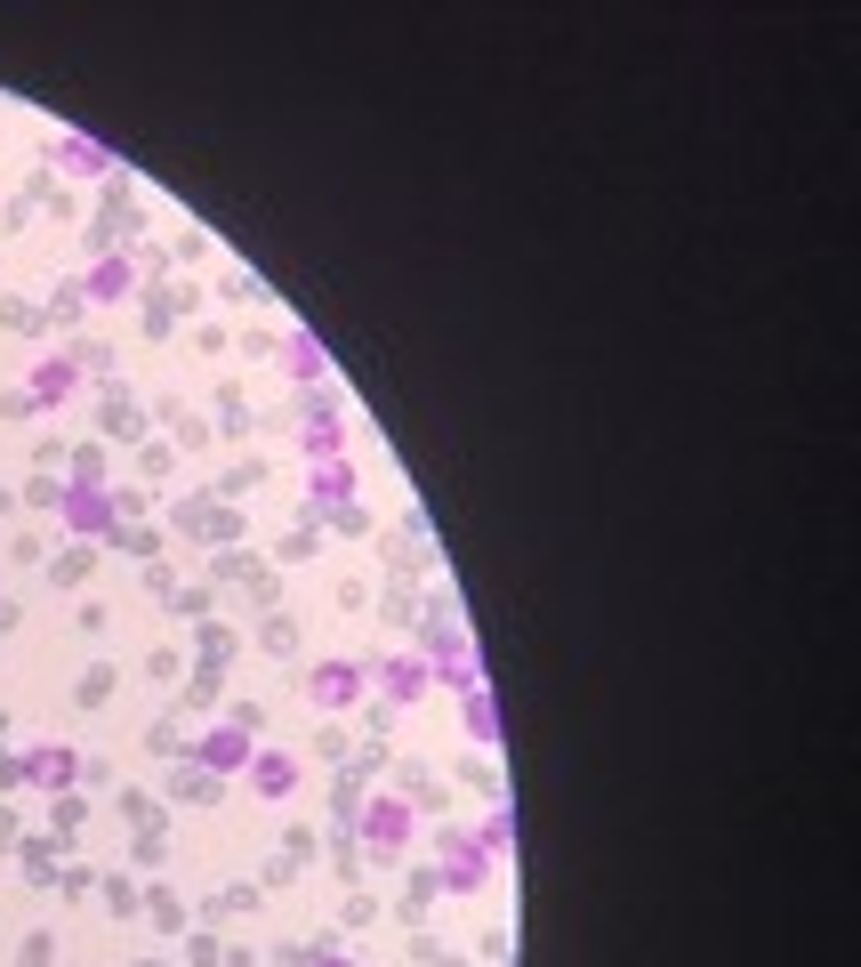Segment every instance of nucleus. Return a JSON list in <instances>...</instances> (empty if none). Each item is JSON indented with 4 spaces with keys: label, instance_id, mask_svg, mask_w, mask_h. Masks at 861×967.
I'll use <instances>...</instances> for the list:
<instances>
[{
    "label": "nucleus",
    "instance_id": "1",
    "mask_svg": "<svg viewBox=\"0 0 861 967\" xmlns=\"http://www.w3.org/2000/svg\"><path fill=\"white\" fill-rule=\"evenodd\" d=\"M355 838H371L379 855H395L403 838H411V798H362V814H355Z\"/></svg>",
    "mask_w": 861,
    "mask_h": 967
},
{
    "label": "nucleus",
    "instance_id": "2",
    "mask_svg": "<svg viewBox=\"0 0 861 967\" xmlns=\"http://www.w3.org/2000/svg\"><path fill=\"white\" fill-rule=\"evenodd\" d=\"M250 791H258V798H291V791H298V758H291V750H258V758H250Z\"/></svg>",
    "mask_w": 861,
    "mask_h": 967
},
{
    "label": "nucleus",
    "instance_id": "3",
    "mask_svg": "<svg viewBox=\"0 0 861 967\" xmlns=\"http://www.w3.org/2000/svg\"><path fill=\"white\" fill-rule=\"evenodd\" d=\"M379 677H386V702H419L427 685H435V661H427V653H395Z\"/></svg>",
    "mask_w": 861,
    "mask_h": 967
},
{
    "label": "nucleus",
    "instance_id": "4",
    "mask_svg": "<svg viewBox=\"0 0 861 967\" xmlns=\"http://www.w3.org/2000/svg\"><path fill=\"white\" fill-rule=\"evenodd\" d=\"M194 767H218V774L250 767V726H210V734H201V758H194Z\"/></svg>",
    "mask_w": 861,
    "mask_h": 967
},
{
    "label": "nucleus",
    "instance_id": "5",
    "mask_svg": "<svg viewBox=\"0 0 861 967\" xmlns=\"http://www.w3.org/2000/svg\"><path fill=\"white\" fill-rule=\"evenodd\" d=\"M306 685H315V702H323V709H347V702H355V694H362L371 677H362L355 661H323V670L306 677Z\"/></svg>",
    "mask_w": 861,
    "mask_h": 967
},
{
    "label": "nucleus",
    "instance_id": "6",
    "mask_svg": "<svg viewBox=\"0 0 861 967\" xmlns=\"http://www.w3.org/2000/svg\"><path fill=\"white\" fill-rule=\"evenodd\" d=\"M65 524L73 532H106L113 524V500L97 492V484H73V492H65Z\"/></svg>",
    "mask_w": 861,
    "mask_h": 967
},
{
    "label": "nucleus",
    "instance_id": "7",
    "mask_svg": "<svg viewBox=\"0 0 861 967\" xmlns=\"http://www.w3.org/2000/svg\"><path fill=\"white\" fill-rule=\"evenodd\" d=\"M17 774H24V782H41V791H65V782L81 774V758H73V750H33Z\"/></svg>",
    "mask_w": 861,
    "mask_h": 967
},
{
    "label": "nucleus",
    "instance_id": "8",
    "mask_svg": "<svg viewBox=\"0 0 861 967\" xmlns=\"http://www.w3.org/2000/svg\"><path fill=\"white\" fill-rule=\"evenodd\" d=\"M459 709H467V734H476V742H483V750H491V742H500V718H491V694H483V685H476V694H467Z\"/></svg>",
    "mask_w": 861,
    "mask_h": 967
},
{
    "label": "nucleus",
    "instance_id": "9",
    "mask_svg": "<svg viewBox=\"0 0 861 967\" xmlns=\"http://www.w3.org/2000/svg\"><path fill=\"white\" fill-rule=\"evenodd\" d=\"M443 895V871H411V887H403V920H427V903Z\"/></svg>",
    "mask_w": 861,
    "mask_h": 967
},
{
    "label": "nucleus",
    "instance_id": "10",
    "mask_svg": "<svg viewBox=\"0 0 861 967\" xmlns=\"http://www.w3.org/2000/svg\"><path fill=\"white\" fill-rule=\"evenodd\" d=\"M258 645H266L274 661H291V653H298V621H291V613H274L266 629H258Z\"/></svg>",
    "mask_w": 861,
    "mask_h": 967
},
{
    "label": "nucleus",
    "instance_id": "11",
    "mask_svg": "<svg viewBox=\"0 0 861 967\" xmlns=\"http://www.w3.org/2000/svg\"><path fill=\"white\" fill-rule=\"evenodd\" d=\"M291 371H298V379H323V347L306 339V330H298V339H291Z\"/></svg>",
    "mask_w": 861,
    "mask_h": 967
},
{
    "label": "nucleus",
    "instance_id": "12",
    "mask_svg": "<svg viewBox=\"0 0 861 967\" xmlns=\"http://www.w3.org/2000/svg\"><path fill=\"white\" fill-rule=\"evenodd\" d=\"M129 291V267H97L89 274V298H121Z\"/></svg>",
    "mask_w": 861,
    "mask_h": 967
},
{
    "label": "nucleus",
    "instance_id": "13",
    "mask_svg": "<svg viewBox=\"0 0 861 967\" xmlns=\"http://www.w3.org/2000/svg\"><path fill=\"white\" fill-rule=\"evenodd\" d=\"M65 170H89V177H97V170H106V154H97L89 138H73V145H65Z\"/></svg>",
    "mask_w": 861,
    "mask_h": 967
},
{
    "label": "nucleus",
    "instance_id": "14",
    "mask_svg": "<svg viewBox=\"0 0 861 967\" xmlns=\"http://www.w3.org/2000/svg\"><path fill=\"white\" fill-rule=\"evenodd\" d=\"M323 524H330V532H371V517H362V508H355V500H347V508H330V517H323Z\"/></svg>",
    "mask_w": 861,
    "mask_h": 967
},
{
    "label": "nucleus",
    "instance_id": "15",
    "mask_svg": "<svg viewBox=\"0 0 861 967\" xmlns=\"http://www.w3.org/2000/svg\"><path fill=\"white\" fill-rule=\"evenodd\" d=\"M515 847V838H508V814H491V823H483V855H508Z\"/></svg>",
    "mask_w": 861,
    "mask_h": 967
},
{
    "label": "nucleus",
    "instance_id": "16",
    "mask_svg": "<svg viewBox=\"0 0 861 967\" xmlns=\"http://www.w3.org/2000/svg\"><path fill=\"white\" fill-rule=\"evenodd\" d=\"M315 967H355V959H338V952H315Z\"/></svg>",
    "mask_w": 861,
    "mask_h": 967
}]
</instances>
